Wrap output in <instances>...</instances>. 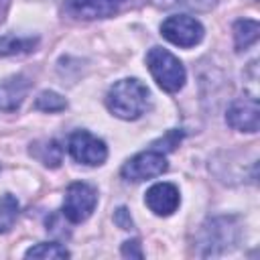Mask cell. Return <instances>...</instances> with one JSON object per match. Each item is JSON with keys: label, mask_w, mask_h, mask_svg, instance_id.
Here are the masks:
<instances>
[{"label": "cell", "mask_w": 260, "mask_h": 260, "mask_svg": "<svg viewBox=\"0 0 260 260\" xmlns=\"http://www.w3.org/2000/svg\"><path fill=\"white\" fill-rule=\"evenodd\" d=\"M98 203V191L81 181H75L67 187L65 191V199H63V215L71 221V223H81L85 221Z\"/></svg>", "instance_id": "3957f363"}, {"label": "cell", "mask_w": 260, "mask_h": 260, "mask_svg": "<svg viewBox=\"0 0 260 260\" xmlns=\"http://www.w3.org/2000/svg\"><path fill=\"white\" fill-rule=\"evenodd\" d=\"M24 256L26 258H51V260H57V258H69V252L61 244H53V242L47 244V242H43V244H37L32 248H28L24 252Z\"/></svg>", "instance_id": "9a60e30c"}, {"label": "cell", "mask_w": 260, "mask_h": 260, "mask_svg": "<svg viewBox=\"0 0 260 260\" xmlns=\"http://www.w3.org/2000/svg\"><path fill=\"white\" fill-rule=\"evenodd\" d=\"M150 4L165 8V10H177V8H185V10H209L215 6L217 0H148Z\"/></svg>", "instance_id": "5bb4252c"}, {"label": "cell", "mask_w": 260, "mask_h": 260, "mask_svg": "<svg viewBox=\"0 0 260 260\" xmlns=\"http://www.w3.org/2000/svg\"><path fill=\"white\" fill-rule=\"evenodd\" d=\"M146 65L154 81L165 91H179L185 83V67L183 63L162 47H152L146 53Z\"/></svg>", "instance_id": "7a4b0ae2"}, {"label": "cell", "mask_w": 260, "mask_h": 260, "mask_svg": "<svg viewBox=\"0 0 260 260\" xmlns=\"http://www.w3.org/2000/svg\"><path fill=\"white\" fill-rule=\"evenodd\" d=\"M126 0H67L73 14L81 18H106L120 10Z\"/></svg>", "instance_id": "9c48e42d"}, {"label": "cell", "mask_w": 260, "mask_h": 260, "mask_svg": "<svg viewBox=\"0 0 260 260\" xmlns=\"http://www.w3.org/2000/svg\"><path fill=\"white\" fill-rule=\"evenodd\" d=\"M167 158L162 152L150 148V150H144V152H138L136 156H132L128 162H124L122 167V177L126 181H146V179H152V177H158L167 171Z\"/></svg>", "instance_id": "8992f818"}, {"label": "cell", "mask_w": 260, "mask_h": 260, "mask_svg": "<svg viewBox=\"0 0 260 260\" xmlns=\"http://www.w3.org/2000/svg\"><path fill=\"white\" fill-rule=\"evenodd\" d=\"M69 154L73 160L87 165V167H98L108 158V146L102 138L93 136L87 130H77L69 136Z\"/></svg>", "instance_id": "277c9868"}, {"label": "cell", "mask_w": 260, "mask_h": 260, "mask_svg": "<svg viewBox=\"0 0 260 260\" xmlns=\"http://www.w3.org/2000/svg\"><path fill=\"white\" fill-rule=\"evenodd\" d=\"M225 120L240 132H256L260 126V106L256 98H240L228 108Z\"/></svg>", "instance_id": "52a82bcc"}, {"label": "cell", "mask_w": 260, "mask_h": 260, "mask_svg": "<svg viewBox=\"0 0 260 260\" xmlns=\"http://www.w3.org/2000/svg\"><path fill=\"white\" fill-rule=\"evenodd\" d=\"M28 87H30V83L22 75H14V77L0 81V110L2 112H14L22 104V100L26 98Z\"/></svg>", "instance_id": "30bf717a"}, {"label": "cell", "mask_w": 260, "mask_h": 260, "mask_svg": "<svg viewBox=\"0 0 260 260\" xmlns=\"http://www.w3.org/2000/svg\"><path fill=\"white\" fill-rule=\"evenodd\" d=\"M144 201L148 209L154 211L156 215H171L173 211H177L181 197H179V189L173 183H156L146 191Z\"/></svg>", "instance_id": "ba28073f"}, {"label": "cell", "mask_w": 260, "mask_h": 260, "mask_svg": "<svg viewBox=\"0 0 260 260\" xmlns=\"http://www.w3.org/2000/svg\"><path fill=\"white\" fill-rule=\"evenodd\" d=\"M41 150H43V154H37L41 158V162H45L47 167H59L61 156H63V150H61V146L57 142L51 140L45 146H41Z\"/></svg>", "instance_id": "e0dca14e"}, {"label": "cell", "mask_w": 260, "mask_h": 260, "mask_svg": "<svg viewBox=\"0 0 260 260\" xmlns=\"http://www.w3.org/2000/svg\"><path fill=\"white\" fill-rule=\"evenodd\" d=\"M160 32L173 45H179V47H185V49L195 47L203 39V26H201V22L195 20L193 16H187V14L169 16L162 22Z\"/></svg>", "instance_id": "5b68a950"}, {"label": "cell", "mask_w": 260, "mask_h": 260, "mask_svg": "<svg viewBox=\"0 0 260 260\" xmlns=\"http://www.w3.org/2000/svg\"><path fill=\"white\" fill-rule=\"evenodd\" d=\"M122 254H124V256H130V258H142V256H144L142 250H140V242H138V240H128V242H124Z\"/></svg>", "instance_id": "d6986e66"}, {"label": "cell", "mask_w": 260, "mask_h": 260, "mask_svg": "<svg viewBox=\"0 0 260 260\" xmlns=\"http://www.w3.org/2000/svg\"><path fill=\"white\" fill-rule=\"evenodd\" d=\"M18 217V201L14 195L6 193L0 197V234H6Z\"/></svg>", "instance_id": "4fadbf2b"}, {"label": "cell", "mask_w": 260, "mask_h": 260, "mask_svg": "<svg viewBox=\"0 0 260 260\" xmlns=\"http://www.w3.org/2000/svg\"><path fill=\"white\" fill-rule=\"evenodd\" d=\"M258 32H260V24L252 18H244L238 20L234 24V41H236V49H248L250 45H254L258 41Z\"/></svg>", "instance_id": "8fae6325"}, {"label": "cell", "mask_w": 260, "mask_h": 260, "mask_svg": "<svg viewBox=\"0 0 260 260\" xmlns=\"http://www.w3.org/2000/svg\"><path fill=\"white\" fill-rule=\"evenodd\" d=\"M35 108L41 112H61L67 108V102H65V98H61L55 91H43L35 100Z\"/></svg>", "instance_id": "2e32d148"}, {"label": "cell", "mask_w": 260, "mask_h": 260, "mask_svg": "<svg viewBox=\"0 0 260 260\" xmlns=\"http://www.w3.org/2000/svg\"><path fill=\"white\" fill-rule=\"evenodd\" d=\"M106 104L114 116L122 120H136L146 112L148 87L134 77L120 79L110 87L106 95Z\"/></svg>", "instance_id": "6da1fadb"}, {"label": "cell", "mask_w": 260, "mask_h": 260, "mask_svg": "<svg viewBox=\"0 0 260 260\" xmlns=\"http://www.w3.org/2000/svg\"><path fill=\"white\" fill-rule=\"evenodd\" d=\"M114 221H116V225L122 228V230H132V217H130V213H128L126 207H118V209H116Z\"/></svg>", "instance_id": "ac0fdd59"}, {"label": "cell", "mask_w": 260, "mask_h": 260, "mask_svg": "<svg viewBox=\"0 0 260 260\" xmlns=\"http://www.w3.org/2000/svg\"><path fill=\"white\" fill-rule=\"evenodd\" d=\"M37 45V39L32 37H14L6 35L0 37V55H16V53H28Z\"/></svg>", "instance_id": "7c38bea8"}]
</instances>
